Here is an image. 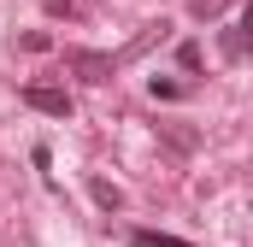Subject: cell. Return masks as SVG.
Listing matches in <instances>:
<instances>
[{
    "label": "cell",
    "mask_w": 253,
    "mask_h": 247,
    "mask_svg": "<svg viewBox=\"0 0 253 247\" xmlns=\"http://www.w3.org/2000/svg\"><path fill=\"white\" fill-rule=\"evenodd\" d=\"M189 6H194V18H218V12H224L230 0H189Z\"/></svg>",
    "instance_id": "obj_7"
},
{
    "label": "cell",
    "mask_w": 253,
    "mask_h": 247,
    "mask_svg": "<svg viewBox=\"0 0 253 247\" xmlns=\"http://www.w3.org/2000/svg\"><path fill=\"white\" fill-rule=\"evenodd\" d=\"M177 59H183V71H200V47H194V41H183V47H177Z\"/></svg>",
    "instance_id": "obj_8"
},
{
    "label": "cell",
    "mask_w": 253,
    "mask_h": 247,
    "mask_svg": "<svg viewBox=\"0 0 253 247\" xmlns=\"http://www.w3.org/2000/svg\"><path fill=\"white\" fill-rule=\"evenodd\" d=\"M71 65H77L88 82H106V77H112V59H106V53H71Z\"/></svg>",
    "instance_id": "obj_3"
},
{
    "label": "cell",
    "mask_w": 253,
    "mask_h": 247,
    "mask_svg": "<svg viewBox=\"0 0 253 247\" xmlns=\"http://www.w3.org/2000/svg\"><path fill=\"white\" fill-rule=\"evenodd\" d=\"M94 200H100L106 212H118V206H124V194H118L112 183H100V177H94Z\"/></svg>",
    "instance_id": "obj_5"
},
{
    "label": "cell",
    "mask_w": 253,
    "mask_h": 247,
    "mask_svg": "<svg viewBox=\"0 0 253 247\" xmlns=\"http://www.w3.org/2000/svg\"><path fill=\"white\" fill-rule=\"evenodd\" d=\"M24 106H36V112H47V118H71V94H65V88H47V82H30V88H24Z\"/></svg>",
    "instance_id": "obj_2"
},
{
    "label": "cell",
    "mask_w": 253,
    "mask_h": 247,
    "mask_svg": "<svg viewBox=\"0 0 253 247\" xmlns=\"http://www.w3.org/2000/svg\"><path fill=\"white\" fill-rule=\"evenodd\" d=\"M42 6H47V12H53V18H59V12H65V18H77V12H83V6H88V0H42Z\"/></svg>",
    "instance_id": "obj_6"
},
{
    "label": "cell",
    "mask_w": 253,
    "mask_h": 247,
    "mask_svg": "<svg viewBox=\"0 0 253 247\" xmlns=\"http://www.w3.org/2000/svg\"><path fill=\"white\" fill-rule=\"evenodd\" d=\"M218 47H224V59H230V65L253 53V0H248V12H242V18H236L224 36H218Z\"/></svg>",
    "instance_id": "obj_1"
},
{
    "label": "cell",
    "mask_w": 253,
    "mask_h": 247,
    "mask_svg": "<svg viewBox=\"0 0 253 247\" xmlns=\"http://www.w3.org/2000/svg\"><path fill=\"white\" fill-rule=\"evenodd\" d=\"M129 247H194L183 236H159V230H129Z\"/></svg>",
    "instance_id": "obj_4"
}]
</instances>
